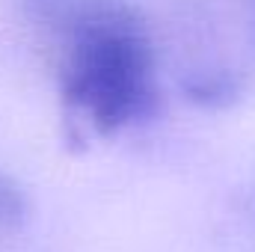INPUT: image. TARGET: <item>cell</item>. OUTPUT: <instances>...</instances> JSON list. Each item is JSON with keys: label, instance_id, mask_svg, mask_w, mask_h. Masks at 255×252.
I'll return each mask as SVG.
<instances>
[{"label": "cell", "instance_id": "cell-1", "mask_svg": "<svg viewBox=\"0 0 255 252\" xmlns=\"http://www.w3.org/2000/svg\"><path fill=\"white\" fill-rule=\"evenodd\" d=\"M65 95L104 130L151 107V54L128 9L110 6L83 24L65 74Z\"/></svg>", "mask_w": 255, "mask_h": 252}]
</instances>
